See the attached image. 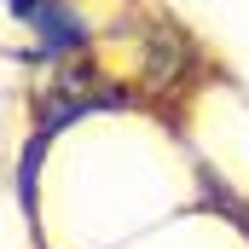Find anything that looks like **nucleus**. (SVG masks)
<instances>
[{"label":"nucleus","instance_id":"nucleus-1","mask_svg":"<svg viewBox=\"0 0 249 249\" xmlns=\"http://www.w3.org/2000/svg\"><path fill=\"white\" fill-rule=\"evenodd\" d=\"M127 93H116L110 81H93L81 70H64L53 87H41V127L35 133H58L64 122L87 116V110H105V105H122Z\"/></svg>","mask_w":249,"mask_h":249},{"label":"nucleus","instance_id":"nucleus-2","mask_svg":"<svg viewBox=\"0 0 249 249\" xmlns=\"http://www.w3.org/2000/svg\"><path fill=\"white\" fill-rule=\"evenodd\" d=\"M12 12L35 29L47 58H81L87 53V23H81L75 6H64V0H12Z\"/></svg>","mask_w":249,"mask_h":249},{"label":"nucleus","instance_id":"nucleus-3","mask_svg":"<svg viewBox=\"0 0 249 249\" xmlns=\"http://www.w3.org/2000/svg\"><path fill=\"white\" fill-rule=\"evenodd\" d=\"M191 53H197V47H191L186 29L157 23V29H151V41H145V81H151V87H180Z\"/></svg>","mask_w":249,"mask_h":249},{"label":"nucleus","instance_id":"nucleus-4","mask_svg":"<svg viewBox=\"0 0 249 249\" xmlns=\"http://www.w3.org/2000/svg\"><path fill=\"white\" fill-rule=\"evenodd\" d=\"M41 151H47V133H35L23 145V168H18V203H23V214H35V162H41Z\"/></svg>","mask_w":249,"mask_h":249}]
</instances>
